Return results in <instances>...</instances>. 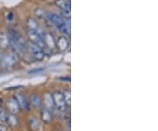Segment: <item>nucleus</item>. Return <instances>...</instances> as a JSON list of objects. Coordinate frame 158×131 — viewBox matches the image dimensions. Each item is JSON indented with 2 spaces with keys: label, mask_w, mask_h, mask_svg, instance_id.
<instances>
[{
  "label": "nucleus",
  "mask_w": 158,
  "mask_h": 131,
  "mask_svg": "<svg viewBox=\"0 0 158 131\" xmlns=\"http://www.w3.org/2000/svg\"><path fill=\"white\" fill-rule=\"evenodd\" d=\"M52 96H53L54 104H55V107H56V110L63 113L66 109V107H67L66 102L64 100L63 94L61 91H56L52 94Z\"/></svg>",
  "instance_id": "f257e3e1"
},
{
  "label": "nucleus",
  "mask_w": 158,
  "mask_h": 131,
  "mask_svg": "<svg viewBox=\"0 0 158 131\" xmlns=\"http://www.w3.org/2000/svg\"><path fill=\"white\" fill-rule=\"evenodd\" d=\"M27 38L30 40L31 43H34L35 45L39 46L40 48L43 49L44 48V42L41 40V38L40 37L39 34L37 33L36 30H33V29H27Z\"/></svg>",
  "instance_id": "f03ea898"
},
{
  "label": "nucleus",
  "mask_w": 158,
  "mask_h": 131,
  "mask_svg": "<svg viewBox=\"0 0 158 131\" xmlns=\"http://www.w3.org/2000/svg\"><path fill=\"white\" fill-rule=\"evenodd\" d=\"M28 49L30 52H31V54H32V56L34 57V59H36L38 61H40V60H42L44 58L45 53L43 52L42 49L40 48L39 46L35 45L34 43H31L30 42V44L28 46Z\"/></svg>",
  "instance_id": "7ed1b4c3"
},
{
  "label": "nucleus",
  "mask_w": 158,
  "mask_h": 131,
  "mask_svg": "<svg viewBox=\"0 0 158 131\" xmlns=\"http://www.w3.org/2000/svg\"><path fill=\"white\" fill-rule=\"evenodd\" d=\"M14 98L17 100L19 109H22L23 111L27 112L29 110V108H30V104H29L28 100L27 99L26 96L24 94H22V93H17Z\"/></svg>",
  "instance_id": "20e7f679"
},
{
  "label": "nucleus",
  "mask_w": 158,
  "mask_h": 131,
  "mask_svg": "<svg viewBox=\"0 0 158 131\" xmlns=\"http://www.w3.org/2000/svg\"><path fill=\"white\" fill-rule=\"evenodd\" d=\"M6 107L9 110L10 114H16L19 112V104H18L16 99L14 97L9 98L6 101Z\"/></svg>",
  "instance_id": "39448f33"
},
{
  "label": "nucleus",
  "mask_w": 158,
  "mask_h": 131,
  "mask_svg": "<svg viewBox=\"0 0 158 131\" xmlns=\"http://www.w3.org/2000/svg\"><path fill=\"white\" fill-rule=\"evenodd\" d=\"M42 40H43V42H44V45H45L47 48H48L49 49H54L56 47V40H55L54 36H53L50 33L45 32L43 37H42Z\"/></svg>",
  "instance_id": "423d86ee"
},
{
  "label": "nucleus",
  "mask_w": 158,
  "mask_h": 131,
  "mask_svg": "<svg viewBox=\"0 0 158 131\" xmlns=\"http://www.w3.org/2000/svg\"><path fill=\"white\" fill-rule=\"evenodd\" d=\"M47 19H48L51 24L55 25L56 27H58L59 26H61V25L65 23V20H64L61 16L57 15L56 13H48V14H47Z\"/></svg>",
  "instance_id": "0eeeda50"
},
{
  "label": "nucleus",
  "mask_w": 158,
  "mask_h": 131,
  "mask_svg": "<svg viewBox=\"0 0 158 131\" xmlns=\"http://www.w3.org/2000/svg\"><path fill=\"white\" fill-rule=\"evenodd\" d=\"M56 47L59 49V50L61 51H65L69 46V40L67 38V36L62 35L58 38V40H56Z\"/></svg>",
  "instance_id": "6e6552de"
},
{
  "label": "nucleus",
  "mask_w": 158,
  "mask_h": 131,
  "mask_svg": "<svg viewBox=\"0 0 158 131\" xmlns=\"http://www.w3.org/2000/svg\"><path fill=\"white\" fill-rule=\"evenodd\" d=\"M42 105H44V108L48 110L52 111V109L55 108V104H54V99L53 96L50 92H46L43 97V103Z\"/></svg>",
  "instance_id": "1a4fd4ad"
},
{
  "label": "nucleus",
  "mask_w": 158,
  "mask_h": 131,
  "mask_svg": "<svg viewBox=\"0 0 158 131\" xmlns=\"http://www.w3.org/2000/svg\"><path fill=\"white\" fill-rule=\"evenodd\" d=\"M35 109H40L42 107V101L37 94H32L30 96V103Z\"/></svg>",
  "instance_id": "9d476101"
},
{
  "label": "nucleus",
  "mask_w": 158,
  "mask_h": 131,
  "mask_svg": "<svg viewBox=\"0 0 158 131\" xmlns=\"http://www.w3.org/2000/svg\"><path fill=\"white\" fill-rule=\"evenodd\" d=\"M1 61H3L6 65L7 66H12L14 65L17 62V57L15 56V54H10V55H6L4 57L3 59H1Z\"/></svg>",
  "instance_id": "9b49d317"
},
{
  "label": "nucleus",
  "mask_w": 158,
  "mask_h": 131,
  "mask_svg": "<svg viewBox=\"0 0 158 131\" xmlns=\"http://www.w3.org/2000/svg\"><path fill=\"white\" fill-rule=\"evenodd\" d=\"M8 48H9L8 35L5 32H0V49H6Z\"/></svg>",
  "instance_id": "f8f14e48"
},
{
  "label": "nucleus",
  "mask_w": 158,
  "mask_h": 131,
  "mask_svg": "<svg viewBox=\"0 0 158 131\" xmlns=\"http://www.w3.org/2000/svg\"><path fill=\"white\" fill-rule=\"evenodd\" d=\"M6 122L10 126V127H16L19 124V120L16 117V114H7L6 115Z\"/></svg>",
  "instance_id": "ddd939ff"
},
{
  "label": "nucleus",
  "mask_w": 158,
  "mask_h": 131,
  "mask_svg": "<svg viewBox=\"0 0 158 131\" xmlns=\"http://www.w3.org/2000/svg\"><path fill=\"white\" fill-rule=\"evenodd\" d=\"M40 115H41V120L44 123H49L52 120V113H51L50 110L48 109L44 108L42 109L41 113H40Z\"/></svg>",
  "instance_id": "4468645a"
},
{
  "label": "nucleus",
  "mask_w": 158,
  "mask_h": 131,
  "mask_svg": "<svg viewBox=\"0 0 158 131\" xmlns=\"http://www.w3.org/2000/svg\"><path fill=\"white\" fill-rule=\"evenodd\" d=\"M55 4L61 10H70V1L69 0H56Z\"/></svg>",
  "instance_id": "2eb2a0df"
},
{
  "label": "nucleus",
  "mask_w": 158,
  "mask_h": 131,
  "mask_svg": "<svg viewBox=\"0 0 158 131\" xmlns=\"http://www.w3.org/2000/svg\"><path fill=\"white\" fill-rule=\"evenodd\" d=\"M27 26L28 29H33V30H37L39 28V25L37 23V20L34 18H28L27 19Z\"/></svg>",
  "instance_id": "dca6fc26"
},
{
  "label": "nucleus",
  "mask_w": 158,
  "mask_h": 131,
  "mask_svg": "<svg viewBox=\"0 0 158 131\" xmlns=\"http://www.w3.org/2000/svg\"><path fill=\"white\" fill-rule=\"evenodd\" d=\"M28 125L29 128L33 131H38V129H39V121H38V120H36L34 117H32V118L29 119Z\"/></svg>",
  "instance_id": "f3484780"
},
{
  "label": "nucleus",
  "mask_w": 158,
  "mask_h": 131,
  "mask_svg": "<svg viewBox=\"0 0 158 131\" xmlns=\"http://www.w3.org/2000/svg\"><path fill=\"white\" fill-rule=\"evenodd\" d=\"M34 14L37 19H42L43 18L45 17V11L40 7H37V8L34 9Z\"/></svg>",
  "instance_id": "a211bd4d"
},
{
  "label": "nucleus",
  "mask_w": 158,
  "mask_h": 131,
  "mask_svg": "<svg viewBox=\"0 0 158 131\" xmlns=\"http://www.w3.org/2000/svg\"><path fill=\"white\" fill-rule=\"evenodd\" d=\"M6 115H7V114L6 113V111L3 108H0V125L6 123Z\"/></svg>",
  "instance_id": "6ab92c4d"
},
{
  "label": "nucleus",
  "mask_w": 158,
  "mask_h": 131,
  "mask_svg": "<svg viewBox=\"0 0 158 131\" xmlns=\"http://www.w3.org/2000/svg\"><path fill=\"white\" fill-rule=\"evenodd\" d=\"M63 94V97H64V100L66 102V105L67 106H69L70 105V91H65Z\"/></svg>",
  "instance_id": "aec40b11"
},
{
  "label": "nucleus",
  "mask_w": 158,
  "mask_h": 131,
  "mask_svg": "<svg viewBox=\"0 0 158 131\" xmlns=\"http://www.w3.org/2000/svg\"><path fill=\"white\" fill-rule=\"evenodd\" d=\"M62 19H64V20L68 19L69 20L70 19V10H62Z\"/></svg>",
  "instance_id": "412c9836"
},
{
  "label": "nucleus",
  "mask_w": 158,
  "mask_h": 131,
  "mask_svg": "<svg viewBox=\"0 0 158 131\" xmlns=\"http://www.w3.org/2000/svg\"><path fill=\"white\" fill-rule=\"evenodd\" d=\"M13 18H14L13 12H12V11H10V12H8L7 15H6V20H7L8 22H11V21L13 20Z\"/></svg>",
  "instance_id": "4be33fe9"
},
{
  "label": "nucleus",
  "mask_w": 158,
  "mask_h": 131,
  "mask_svg": "<svg viewBox=\"0 0 158 131\" xmlns=\"http://www.w3.org/2000/svg\"><path fill=\"white\" fill-rule=\"evenodd\" d=\"M44 69L40 68V69H35V70H33L31 71H29V73H35V72H40L41 70H43Z\"/></svg>",
  "instance_id": "5701e85b"
},
{
  "label": "nucleus",
  "mask_w": 158,
  "mask_h": 131,
  "mask_svg": "<svg viewBox=\"0 0 158 131\" xmlns=\"http://www.w3.org/2000/svg\"><path fill=\"white\" fill-rule=\"evenodd\" d=\"M0 131H7V129H6V127L5 126V124L0 125Z\"/></svg>",
  "instance_id": "b1692460"
},
{
  "label": "nucleus",
  "mask_w": 158,
  "mask_h": 131,
  "mask_svg": "<svg viewBox=\"0 0 158 131\" xmlns=\"http://www.w3.org/2000/svg\"><path fill=\"white\" fill-rule=\"evenodd\" d=\"M0 62H1V57H0Z\"/></svg>",
  "instance_id": "393cba45"
}]
</instances>
